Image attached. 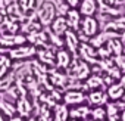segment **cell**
Instances as JSON below:
<instances>
[{
  "mask_svg": "<svg viewBox=\"0 0 125 121\" xmlns=\"http://www.w3.org/2000/svg\"><path fill=\"white\" fill-rule=\"evenodd\" d=\"M57 13V8L56 5L52 2V0H44L43 5L40 6L38 9V13H37V18H38V22L44 27H49L52 25V22L56 19V15Z\"/></svg>",
  "mask_w": 125,
  "mask_h": 121,
  "instance_id": "1",
  "label": "cell"
},
{
  "mask_svg": "<svg viewBox=\"0 0 125 121\" xmlns=\"http://www.w3.org/2000/svg\"><path fill=\"white\" fill-rule=\"evenodd\" d=\"M81 30L87 37H94L99 33V21L94 16H84L81 21Z\"/></svg>",
  "mask_w": 125,
  "mask_h": 121,
  "instance_id": "2",
  "label": "cell"
},
{
  "mask_svg": "<svg viewBox=\"0 0 125 121\" xmlns=\"http://www.w3.org/2000/svg\"><path fill=\"white\" fill-rule=\"evenodd\" d=\"M25 41H27V37L22 34H3V36H0V46H3V47L22 46Z\"/></svg>",
  "mask_w": 125,
  "mask_h": 121,
  "instance_id": "3",
  "label": "cell"
},
{
  "mask_svg": "<svg viewBox=\"0 0 125 121\" xmlns=\"http://www.w3.org/2000/svg\"><path fill=\"white\" fill-rule=\"evenodd\" d=\"M97 9H99L97 0H81L78 6V11L83 16H94Z\"/></svg>",
  "mask_w": 125,
  "mask_h": 121,
  "instance_id": "4",
  "label": "cell"
},
{
  "mask_svg": "<svg viewBox=\"0 0 125 121\" xmlns=\"http://www.w3.org/2000/svg\"><path fill=\"white\" fill-rule=\"evenodd\" d=\"M65 18H66V22H68V27H71L74 31L78 30L81 27V21H83V16L80 13L78 9H68L66 13H65Z\"/></svg>",
  "mask_w": 125,
  "mask_h": 121,
  "instance_id": "5",
  "label": "cell"
},
{
  "mask_svg": "<svg viewBox=\"0 0 125 121\" xmlns=\"http://www.w3.org/2000/svg\"><path fill=\"white\" fill-rule=\"evenodd\" d=\"M68 30H69V28H68V22H66L65 15H59V16H56V19L52 22V31H53L57 37L65 36V33H66Z\"/></svg>",
  "mask_w": 125,
  "mask_h": 121,
  "instance_id": "6",
  "label": "cell"
},
{
  "mask_svg": "<svg viewBox=\"0 0 125 121\" xmlns=\"http://www.w3.org/2000/svg\"><path fill=\"white\" fill-rule=\"evenodd\" d=\"M35 52H37V50H35V47H32V46H19V47L10 50L9 56L13 58V59H22V58H30V56H32Z\"/></svg>",
  "mask_w": 125,
  "mask_h": 121,
  "instance_id": "7",
  "label": "cell"
},
{
  "mask_svg": "<svg viewBox=\"0 0 125 121\" xmlns=\"http://www.w3.org/2000/svg\"><path fill=\"white\" fill-rule=\"evenodd\" d=\"M80 52H81V56L84 60H90V62H96V58H97V53L94 52V47L84 43L80 46Z\"/></svg>",
  "mask_w": 125,
  "mask_h": 121,
  "instance_id": "8",
  "label": "cell"
},
{
  "mask_svg": "<svg viewBox=\"0 0 125 121\" xmlns=\"http://www.w3.org/2000/svg\"><path fill=\"white\" fill-rule=\"evenodd\" d=\"M72 74L77 78H87L90 75V67L87 65V62H80L72 70Z\"/></svg>",
  "mask_w": 125,
  "mask_h": 121,
  "instance_id": "9",
  "label": "cell"
},
{
  "mask_svg": "<svg viewBox=\"0 0 125 121\" xmlns=\"http://www.w3.org/2000/svg\"><path fill=\"white\" fill-rule=\"evenodd\" d=\"M65 38H66V44H68V47L71 49V52H75V50L78 49V44H80L75 31H74V30H68V31L65 33Z\"/></svg>",
  "mask_w": 125,
  "mask_h": 121,
  "instance_id": "10",
  "label": "cell"
},
{
  "mask_svg": "<svg viewBox=\"0 0 125 121\" xmlns=\"http://www.w3.org/2000/svg\"><path fill=\"white\" fill-rule=\"evenodd\" d=\"M56 59H57V67L66 68L69 65V62H71V55H69L68 50H60V52H57Z\"/></svg>",
  "mask_w": 125,
  "mask_h": 121,
  "instance_id": "11",
  "label": "cell"
},
{
  "mask_svg": "<svg viewBox=\"0 0 125 121\" xmlns=\"http://www.w3.org/2000/svg\"><path fill=\"white\" fill-rule=\"evenodd\" d=\"M124 92H125V89L121 86V84H113V86H110L109 87V90H107V96L110 97V99H121V97H124Z\"/></svg>",
  "mask_w": 125,
  "mask_h": 121,
  "instance_id": "12",
  "label": "cell"
},
{
  "mask_svg": "<svg viewBox=\"0 0 125 121\" xmlns=\"http://www.w3.org/2000/svg\"><path fill=\"white\" fill-rule=\"evenodd\" d=\"M83 100H84V95L81 92H68L65 95V102L66 103L74 105V103H80Z\"/></svg>",
  "mask_w": 125,
  "mask_h": 121,
  "instance_id": "13",
  "label": "cell"
},
{
  "mask_svg": "<svg viewBox=\"0 0 125 121\" xmlns=\"http://www.w3.org/2000/svg\"><path fill=\"white\" fill-rule=\"evenodd\" d=\"M10 68V58L0 56V78H3Z\"/></svg>",
  "mask_w": 125,
  "mask_h": 121,
  "instance_id": "14",
  "label": "cell"
},
{
  "mask_svg": "<svg viewBox=\"0 0 125 121\" xmlns=\"http://www.w3.org/2000/svg\"><path fill=\"white\" fill-rule=\"evenodd\" d=\"M107 47H109V52H113V53H116V55H119V53L122 52V44H121V41H119L118 38L109 40Z\"/></svg>",
  "mask_w": 125,
  "mask_h": 121,
  "instance_id": "15",
  "label": "cell"
},
{
  "mask_svg": "<svg viewBox=\"0 0 125 121\" xmlns=\"http://www.w3.org/2000/svg\"><path fill=\"white\" fill-rule=\"evenodd\" d=\"M37 0H19V6L24 12H31L35 9Z\"/></svg>",
  "mask_w": 125,
  "mask_h": 121,
  "instance_id": "16",
  "label": "cell"
},
{
  "mask_svg": "<svg viewBox=\"0 0 125 121\" xmlns=\"http://www.w3.org/2000/svg\"><path fill=\"white\" fill-rule=\"evenodd\" d=\"M106 95L104 93H102V92H94V93H91L90 95V100H91V103H96V105H100V103H104L106 102Z\"/></svg>",
  "mask_w": 125,
  "mask_h": 121,
  "instance_id": "17",
  "label": "cell"
},
{
  "mask_svg": "<svg viewBox=\"0 0 125 121\" xmlns=\"http://www.w3.org/2000/svg\"><path fill=\"white\" fill-rule=\"evenodd\" d=\"M18 111L21 112V115H28L30 114V103L27 102V99H19V103H18Z\"/></svg>",
  "mask_w": 125,
  "mask_h": 121,
  "instance_id": "18",
  "label": "cell"
},
{
  "mask_svg": "<svg viewBox=\"0 0 125 121\" xmlns=\"http://www.w3.org/2000/svg\"><path fill=\"white\" fill-rule=\"evenodd\" d=\"M0 108H2L6 114H9V115H12V114L15 112V108H13L10 103H8L6 100H0Z\"/></svg>",
  "mask_w": 125,
  "mask_h": 121,
  "instance_id": "19",
  "label": "cell"
},
{
  "mask_svg": "<svg viewBox=\"0 0 125 121\" xmlns=\"http://www.w3.org/2000/svg\"><path fill=\"white\" fill-rule=\"evenodd\" d=\"M38 56H40V59L43 60V62H49V64H53V55L49 52V53H44V50H41L40 53H38Z\"/></svg>",
  "mask_w": 125,
  "mask_h": 121,
  "instance_id": "20",
  "label": "cell"
},
{
  "mask_svg": "<svg viewBox=\"0 0 125 121\" xmlns=\"http://www.w3.org/2000/svg\"><path fill=\"white\" fill-rule=\"evenodd\" d=\"M109 27H115V28H124L125 30V16H119L118 19H115Z\"/></svg>",
  "mask_w": 125,
  "mask_h": 121,
  "instance_id": "21",
  "label": "cell"
},
{
  "mask_svg": "<svg viewBox=\"0 0 125 121\" xmlns=\"http://www.w3.org/2000/svg\"><path fill=\"white\" fill-rule=\"evenodd\" d=\"M102 86V78L99 75H94L88 80V87H100Z\"/></svg>",
  "mask_w": 125,
  "mask_h": 121,
  "instance_id": "22",
  "label": "cell"
},
{
  "mask_svg": "<svg viewBox=\"0 0 125 121\" xmlns=\"http://www.w3.org/2000/svg\"><path fill=\"white\" fill-rule=\"evenodd\" d=\"M62 2H63V5H66V6L71 8V9H78L81 0H62Z\"/></svg>",
  "mask_w": 125,
  "mask_h": 121,
  "instance_id": "23",
  "label": "cell"
},
{
  "mask_svg": "<svg viewBox=\"0 0 125 121\" xmlns=\"http://www.w3.org/2000/svg\"><path fill=\"white\" fill-rule=\"evenodd\" d=\"M52 80H54L56 84H60V86H62V84L65 83L66 78H65V75H62V74H53V75H52Z\"/></svg>",
  "mask_w": 125,
  "mask_h": 121,
  "instance_id": "24",
  "label": "cell"
},
{
  "mask_svg": "<svg viewBox=\"0 0 125 121\" xmlns=\"http://www.w3.org/2000/svg\"><path fill=\"white\" fill-rule=\"evenodd\" d=\"M66 108L65 106H60L59 109H57V121H63L65 120V117H66Z\"/></svg>",
  "mask_w": 125,
  "mask_h": 121,
  "instance_id": "25",
  "label": "cell"
},
{
  "mask_svg": "<svg viewBox=\"0 0 125 121\" xmlns=\"http://www.w3.org/2000/svg\"><path fill=\"white\" fill-rule=\"evenodd\" d=\"M87 112H88V109L84 106V108H78V109H75V111L72 112V115H74V117H78V115H83V117H84Z\"/></svg>",
  "mask_w": 125,
  "mask_h": 121,
  "instance_id": "26",
  "label": "cell"
},
{
  "mask_svg": "<svg viewBox=\"0 0 125 121\" xmlns=\"http://www.w3.org/2000/svg\"><path fill=\"white\" fill-rule=\"evenodd\" d=\"M104 109H102V108H99V109H96V111H93V115H94V118H103L104 117Z\"/></svg>",
  "mask_w": 125,
  "mask_h": 121,
  "instance_id": "27",
  "label": "cell"
},
{
  "mask_svg": "<svg viewBox=\"0 0 125 121\" xmlns=\"http://www.w3.org/2000/svg\"><path fill=\"white\" fill-rule=\"evenodd\" d=\"M6 22V12L5 9H0V25H3Z\"/></svg>",
  "mask_w": 125,
  "mask_h": 121,
  "instance_id": "28",
  "label": "cell"
},
{
  "mask_svg": "<svg viewBox=\"0 0 125 121\" xmlns=\"http://www.w3.org/2000/svg\"><path fill=\"white\" fill-rule=\"evenodd\" d=\"M121 86L125 89V74H124V75H122V78H121Z\"/></svg>",
  "mask_w": 125,
  "mask_h": 121,
  "instance_id": "29",
  "label": "cell"
},
{
  "mask_svg": "<svg viewBox=\"0 0 125 121\" xmlns=\"http://www.w3.org/2000/svg\"><path fill=\"white\" fill-rule=\"evenodd\" d=\"M10 121H22L21 118H13V120H10Z\"/></svg>",
  "mask_w": 125,
  "mask_h": 121,
  "instance_id": "30",
  "label": "cell"
},
{
  "mask_svg": "<svg viewBox=\"0 0 125 121\" xmlns=\"http://www.w3.org/2000/svg\"><path fill=\"white\" fill-rule=\"evenodd\" d=\"M122 121H125V111L122 112Z\"/></svg>",
  "mask_w": 125,
  "mask_h": 121,
  "instance_id": "31",
  "label": "cell"
},
{
  "mask_svg": "<svg viewBox=\"0 0 125 121\" xmlns=\"http://www.w3.org/2000/svg\"><path fill=\"white\" fill-rule=\"evenodd\" d=\"M0 121H3V117H2V114H0Z\"/></svg>",
  "mask_w": 125,
  "mask_h": 121,
  "instance_id": "32",
  "label": "cell"
}]
</instances>
